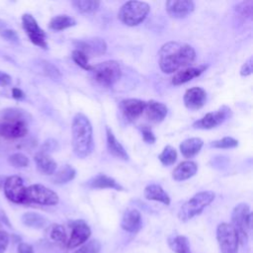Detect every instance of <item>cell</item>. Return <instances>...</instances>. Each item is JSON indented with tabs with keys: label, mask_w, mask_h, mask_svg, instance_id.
<instances>
[{
	"label": "cell",
	"mask_w": 253,
	"mask_h": 253,
	"mask_svg": "<svg viewBox=\"0 0 253 253\" xmlns=\"http://www.w3.org/2000/svg\"><path fill=\"white\" fill-rule=\"evenodd\" d=\"M158 56L160 69L169 74L194 62L196 51L190 44L168 42L160 47Z\"/></svg>",
	"instance_id": "1"
},
{
	"label": "cell",
	"mask_w": 253,
	"mask_h": 253,
	"mask_svg": "<svg viewBox=\"0 0 253 253\" xmlns=\"http://www.w3.org/2000/svg\"><path fill=\"white\" fill-rule=\"evenodd\" d=\"M71 131L74 153L82 159L88 157L94 149L93 129L89 119L81 113L76 114L72 121Z\"/></svg>",
	"instance_id": "2"
},
{
	"label": "cell",
	"mask_w": 253,
	"mask_h": 253,
	"mask_svg": "<svg viewBox=\"0 0 253 253\" xmlns=\"http://www.w3.org/2000/svg\"><path fill=\"white\" fill-rule=\"evenodd\" d=\"M28 130L27 121L19 111L10 110L0 119V135L7 139L24 137Z\"/></svg>",
	"instance_id": "3"
},
{
	"label": "cell",
	"mask_w": 253,
	"mask_h": 253,
	"mask_svg": "<svg viewBox=\"0 0 253 253\" xmlns=\"http://www.w3.org/2000/svg\"><path fill=\"white\" fill-rule=\"evenodd\" d=\"M214 193L211 191L197 193L180 208L178 211L179 219L182 221H188L194 216L200 214L205 208L214 200Z\"/></svg>",
	"instance_id": "4"
},
{
	"label": "cell",
	"mask_w": 253,
	"mask_h": 253,
	"mask_svg": "<svg viewBox=\"0 0 253 253\" xmlns=\"http://www.w3.org/2000/svg\"><path fill=\"white\" fill-rule=\"evenodd\" d=\"M149 10L150 7L146 2L127 1L121 7L118 18L123 24L134 27L144 21Z\"/></svg>",
	"instance_id": "5"
},
{
	"label": "cell",
	"mask_w": 253,
	"mask_h": 253,
	"mask_svg": "<svg viewBox=\"0 0 253 253\" xmlns=\"http://www.w3.org/2000/svg\"><path fill=\"white\" fill-rule=\"evenodd\" d=\"M91 72L95 81L106 87L113 86L119 81L122 75L121 66L116 60H107L92 65Z\"/></svg>",
	"instance_id": "6"
},
{
	"label": "cell",
	"mask_w": 253,
	"mask_h": 253,
	"mask_svg": "<svg viewBox=\"0 0 253 253\" xmlns=\"http://www.w3.org/2000/svg\"><path fill=\"white\" fill-rule=\"evenodd\" d=\"M252 214L247 204H238L231 213V224L236 229L239 237V244L242 245L248 240V233L251 228Z\"/></svg>",
	"instance_id": "7"
},
{
	"label": "cell",
	"mask_w": 253,
	"mask_h": 253,
	"mask_svg": "<svg viewBox=\"0 0 253 253\" xmlns=\"http://www.w3.org/2000/svg\"><path fill=\"white\" fill-rule=\"evenodd\" d=\"M216 240L221 253H237L239 237L231 223L222 222L216 228Z\"/></svg>",
	"instance_id": "8"
},
{
	"label": "cell",
	"mask_w": 253,
	"mask_h": 253,
	"mask_svg": "<svg viewBox=\"0 0 253 253\" xmlns=\"http://www.w3.org/2000/svg\"><path fill=\"white\" fill-rule=\"evenodd\" d=\"M59 198L55 192L41 184H34L26 188V203H34L43 206H54Z\"/></svg>",
	"instance_id": "9"
},
{
	"label": "cell",
	"mask_w": 253,
	"mask_h": 253,
	"mask_svg": "<svg viewBox=\"0 0 253 253\" xmlns=\"http://www.w3.org/2000/svg\"><path fill=\"white\" fill-rule=\"evenodd\" d=\"M22 25L27 36L34 44L42 48H47L46 35L44 31L40 28L38 22L31 14H24L22 16Z\"/></svg>",
	"instance_id": "10"
},
{
	"label": "cell",
	"mask_w": 253,
	"mask_h": 253,
	"mask_svg": "<svg viewBox=\"0 0 253 253\" xmlns=\"http://www.w3.org/2000/svg\"><path fill=\"white\" fill-rule=\"evenodd\" d=\"M230 116H231V110L226 106H222L218 110L205 115L202 119L195 122L193 124V126L195 128L211 129L221 125Z\"/></svg>",
	"instance_id": "11"
},
{
	"label": "cell",
	"mask_w": 253,
	"mask_h": 253,
	"mask_svg": "<svg viewBox=\"0 0 253 253\" xmlns=\"http://www.w3.org/2000/svg\"><path fill=\"white\" fill-rule=\"evenodd\" d=\"M4 193L7 199L16 204L26 203V187L19 176H10L4 184Z\"/></svg>",
	"instance_id": "12"
},
{
	"label": "cell",
	"mask_w": 253,
	"mask_h": 253,
	"mask_svg": "<svg viewBox=\"0 0 253 253\" xmlns=\"http://www.w3.org/2000/svg\"><path fill=\"white\" fill-rule=\"evenodd\" d=\"M91 235V229L84 220H75L71 223V233L67 239L66 247L73 249L84 244Z\"/></svg>",
	"instance_id": "13"
},
{
	"label": "cell",
	"mask_w": 253,
	"mask_h": 253,
	"mask_svg": "<svg viewBox=\"0 0 253 253\" xmlns=\"http://www.w3.org/2000/svg\"><path fill=\"white\" fill-rule=\"evenodd\" d=\"M76 49L82 51L84 54L89 56H99L105 53L107 49V44L105 41L101 38H89L85 40L78 41L75 42Z\"/></svg>",
	"instance_id": "14"
},
{
	"label": "cell",
	"mask_w": 253,
	"mask_h": 253,
	"mask_svg": "<svg viewBox=\"0 0 253 253\" xmlns=\"http://www.w3.org/2000/svg\"><path fill=\"white\" fill-rule=\"evenodd\" d=\"M165 7L170 17L181 19L194 11L195 3L191 0H170L165 3Z\"/></svg>",
	"instance_id": "15"
},
{
	"label": "cell",
	"mask_w": 253,
	"mask_h": 253,
	"mask_svg": "<svg viewBox=\"0 0 253 253\" xmlns=\"http://www.w3.org/2000/svg\"><path fill=\"white\" fill-rule=\"evenodd\" d=\"M207 101V93L201 87L188 89L184 94V104L189 110L201 109Z\"/></svg>",
	"instance_id": "16"
},
{
	"label": "cell",
	"mask_w": 253,
	"mask_h": 253,
	"mask_svg": "<svg viewBox=\"0 0 253 253\" xmlns=\"http://www.w3.org/2000/svg\"><path fill=\"white\" fill-rule=\"evenodd\" d=\"M145 103L139 99H126L121 102V109L128 121H135L144 112Z\"/></svg>",
	"instance_id": "17"
},
{
	"label": "cell",
	"mask_w": 253,
	"mask_h": 253,
	"mask_svg": "<svg viewBox=\"0 0 253 253\" xmlns=\"http://www.w3.org/2000/svg\"><path fill=\"white\" fill-rule=\"evenodd\" d=\"M167 112H168V109L166 105H164L163 103H160L154 100H150L145 103V108H144L145 116L152 123L157 124L162 122L165 119Z\"/></svg>",
	"instance_id": "18"
},
{
	"label": "cell",
	"mask_w": 253,
	"mask_h": 253,
	"mask_svg": "<svg viewBox=\"0 0 253 253\" xmlns=\"http://www.w3.org/2000/svg\"><path fill=\"white\" fill-rule=\"evenodd\" d=\"M121 226L127 232H136L141 227V214L136 209H128L125 211Z\"/></svg>",
	"instance_id": "19"
},
{
	"label": "cell",
	"mask_w": 253,
	"mask_h": 253,
	"mask_svg": "<svg viewBox=\"0 0 253 253\" xmlns=\"http://www.w3.org/2000/svg\"><path fill=\"white\" fill-rule=\"evenodd\" d=\"M206 68H207L206 65H199V66H191L185 69H181L173 76L172 84L178 86L188 81H191L192 79L200 76L206 70Z\"/></svg>",
	"instance_id": "20"
},
{
	"label": "cell",
	"mask_w": 253,
	"mask_h": 253,
	"mask_svg": "<svg viewBox=\"0 0 253 253\" xmlns=\"http://www.w3.org/2000/svg\"><path fill=\"white\" fill-rule=\"evenodd\" d=\"M106 135H107V148L109 152L115 157L123 160H128V155L121 144V142L116 138L113 130L107 126L106 127Z\"/></svg>",
	"instance_id": "21"
},
{
	"label": "cell",
	"mask_w": 253,
	"mask_h": 253,
	"mask_svg": "<svg viewBox=\"0 0 253 253\" xmlns=\"http://www.w3.org/2000/svg\"><path fill=\"white\" fill-rule=\"evenodd\" d=\"M35 162L38 170L44 175H52L56 170V162L49 156L48 153L39 151L35 155Z\"/></svg>",
	"instance_id": "22"
},
{
	"label": "cell",
	"mask_w": 253,
	"mask_h": 253,
	"mask_svg": "<svg viewBox=\"0 0 253 253\" xmlns=\"http://www.w3.org/2000/svg\"><path fill=\"white\" fill-rule=\"evenodd\" d=\"M198 170V165L194 161H183L176 166L172 172L175 181H184L193 177Z\"/></svg>",
	"instance_id": "23"
},
{
	"label": "cell",
	"mask_w": 253,
	"mask_h": 253,
	"mask_svg": "<svg viewBox=\"0 0 253 253\" xmlns=\"http://www.w3.org/2000/svg\"><path fill=\"white\" fill-rule=\"evenodd\" d=\"M87 186L96 189H115L117 191H122L123 187L112 177L105 174H98L87 182Z\"/></svg>",
	"instance_id": "24"
},
{
	"label": "cell",
	"mask_w": 253,
	"mask_h": 253,
	"mask_svg": "<svg viewBox=\"0 0 253 253\" xmlns=\"http://www.w3.org/2000/svg\"><path fill=\"white\" fill-rule=\"evenodd\" d=\"M144 197L149 201L160 202L166 206L170 204V198L168 194L163 190L160 185L149 184L144 189Z\"/></svg>",
	"instance_id": "25"
},
{
	"label": "cell",
	"mask_w": 253,
	"mask_h": 253,
	"mask_svg": "<svg viewBox=\"0 0 253 253\" xmlns=\"http://www.w3.org/2000/svg\"><path fill=\"white\" fill-rule=\"evenodd\" d=\"M204 145V141L200 137H191L185 139L180 144V151L186 158H191L197 155Z\"/></svg>",
	"instance_id": "26"
},
{
	"label": "cell",
	"mask_w": 253,
	"mask_h": 253,
	"mask_svg": "<svg viewBox=\"0 0 253 253\" xmlns=\"http://www.w3.org/2000/svg\"><path fill=\"white\" fill-rule=\"evenodd\" d=\"M168 245L175 253H192L189 240L184 235H175L168 239Z\"/></svg>",
	"instance_id": "27"
},
{
	"label": "cell",
	"mask_w": 253,
	"mask_h": 253,
	"mask_svg": "<svg viewBox=\"0 0 253 253\" xmlns=\"http://www.w3.org/2000/svg\"><path fill=\"white\" fill-rule=\"evenodd\" d=\"M47 235L48 238L60 246H66L67 243V236L65 229L60 224H51L47 228Z\"/></svg>",
	"instance_id": "28"
},
{
	"label": "cell",
	"mask_w": 253,
	"mask_h": 253,
	"mask_svg": "<svg viewBox=\"0 0 253 253\" xmlns=\"http://www.w3.org/2000/svg\"><path fill=\"white\" fill-rule=\"evenodd\" d=\"M75 24H76V21L73 18L69 17L68 15H57L51 18V20L49 21L48 27L49 29L54 31H62L67 28L73 27Z\"/></svg>",
	"instance_id": "29"
},
{
	"label": "cell",
	"mask_w": 253,
	"mask_h": 253,
	"mask_svg": "<svg viewBox=\"0 0 253 253\" xmlns=\"http://www.w3.org/2000/svg\"><path fill=\"white\" fill-rule=\"evenodd\" d=\"M75 175H76V171L72 166L64 165L54 174L52 181L54 184H65L73 180Z\"/></svg>",
	"instance_id": "30"
},
{
	"label": "cell",
	"mask_w": 253,
	"mask_h": 253,
	"mask_svg": "<svg viewBox=\"0 0 253 253\" xmlns=\"http://www.w3.org/2000/svg\"><path fill=\"white\" fill-rule=\"evenodd\" d=\"M74 8L83 14H89L97 11L100 7V1L96 0H74L71 2Z\"/></svg>",
	"instance_id": "31"
},
{
	"label": "cell",
	"mask_w": 253,
	"mask_h": 253,
	"mask_svg": "<svg viewBox=\"0 0 253 253\" xmlns=\"http://www.w3.org/2000/svg\"><path fill=\"white\" fill-rule=\"evenodd\" d=\"M22 220L26 225L35 228H42L46 224V219L37 212L24 213L22 216Z\"/></svg>",
	"instance_id": "32"
},
{
	"label": "cell",
	"mask_w": 253,
	"mask_h": 253,
	"mask_svg": "<svg viewBox=\"0 0 253 253\" xmlns=\"http://www.w3.org/2000/svg\"><path fill=\"white\" fill-rule=\"evenodd\" d=\"M158 159L165 166L172 165L177 160V151L171 145H167L163 148L162 152L158 155Z\"/></svg>",
	"instance_id": "33"
},
{
	"label": "cell",
	"mask_w": 253,
	"mask_h": 253,
	"mask_svg": "<svg viewBox=\"0 0 253 253\" xmlns=\"http://www.w3.org/2000/svg\"><path fill=\"white\" fill-rule=\"evenodd\" d=\"M71 57L73 59V61L80 66L81 68H83L86 71H91L92 69V65L89 64V58L87 57L86 54H84L82 51L78 50V49H74L71 53Z\"/></svg>",
	"instance_id": "34"
},
{
	"label": "cell",
	"mask_w": 253,
	"mask_h": 253,
	"mask_svg": "<svg viewBox=\"0 0 253 253\" xmlns=\"http://www.w3.org/2000/svg\"><path fill=\"white\" fill-rule=\"evenodd\" d=\"M252 7H253V2L252 1H243L239 3L235 11L238 15L239 18L246 20V19H251L252 17Z\"/></svg>",
	"instance_id": "35"
},
{
	"label": "cell",
	"mask_w": 253,
	"mask_h": 253,
	"mask_svg": "<svg viewBox=\"0 0 253 253\" xmlns=\"http://www.w3.org/2000/svg\"><path fill=\"white\" fill-rule=\"evenodd\" d=\"M100 250H101L100 241L97 239H92L82 244V246L79 247V249L75 250L74 253H99Z\"/></svg>",
	"instance_id": "36"
},
{
	"label": "cell",
	"mask_w": 253,
	"mask_h": 253,
	"mask_svg": "<svg viewBox=\"0 0 253 253\" xmlns=\"http://www.w3.org/2000/svg\"><path fill=\"white\" fill-rule=\"evenodd\" d=\"M211 147L214 148H222V149H228V148H234L238 145V141L230 136H225L221 139L214 140L210 144Z\"/></svg>",
	"instance_id": "37"
},
{
	"label": "cell",
	"mask_w": 253,
	"mask_h": 253,
	"mask_svg": "<svg viewBox=\"0 0 253 253\" xmlns=\"http://www.w3.org/2000/svg\"><path fill=\"white\" fill-rule=\"evenodd\" d=\"M8 161L13 167H16V168L27 167L29 165V162H30L29 158L25 154L20 153V152L10 155L9 158H8Z\"/></svg>",
	"instance_id": "38"
},
{
	"label": "cell",
	"mask_w": 253,
	"mask_h": 253,
	"mask_svg": "<svg viewBox=\"0 0 253 253\" xmlns=\"http://www.w3.org/2000/svg\"><path fill=\"white\" fill-rule=\"evenodd\" d=\"M140 130H141V134H142V138L143 140L148 143V144H153L156 140V137L153 133V131L151 130V128L148 126H140Z\"/></svg>",
	"instance_id": "39"
},
{
	"label": "cell",
	"mask_w": 253,
	"mask_h": 253,
	"mask_svg": "<svg viewBox=\"0 0 253 253\" xmlns=\"http://www.w3.org/2000/svg\"><path fill=\"white\" fill-rule=\"evenodd\" d=\"M9 244V235L6 231L0 229V253H4Z\"/></svg>",
	"instance_id": "40"
},
{
	"label": "cell",
	"mask_w": 253,
	"mask_h": 253,
	"mask_svg": "<svg viewBox=\"0 0 253 253\" xmlns=\"http://www.w3.org/2000/svg\"><path fill=\"white\" fill-rule=\"evenodd\" d=\"M252 73V57H249L241 66L240 68V75L241 76H248Z\"/></svg>",
	"instance_id": "41"
},
{
	"label": "cell",
	"mask_w": 253,
	"mask_h": 253,
	"mask_svg": "<svg viewBox=\"0 0 253 253\" xmlns=\"http://www.w3.org/2000/svg\"><path fill=\"white\" fill-rule=\"evenodd\" d=\"M1 34H2V37L5 38L8 41H11V42H17L18 41V36H17L16 32L13 31V30L5 29V30H3V32Z\"/></svg>",
	"instance_id": "42"
},
{
	"label": "cell",
	"mask_w": 253,
	"mask_h": 253,
	"mask_svg": "<svg viewBox=\"0 0 253 253\" xmlns=\"http://www.w3.org/2000/svg\"><path fill=\"white\" fill-rule=\"evenodd\" d=\"M56 146H57L56 141L49 139V140H46V141L44 142V144L42 145V149L41 151H43V152L47 153V151H52V150H54V149L56 148Z\"/></svg>",
	"instance_id": "43"
},
{
	"label": "cell",
	"mask_w": 253,
	"mask_h": 253,
	"mask_svg": "<svg viewBox=\"0 0 253 253\" xmlns=\"http://www.w3.org/2000/svg\"><path fill=\"white\" fill-rule=\"evenodd\" d=\"M11 82H12L11 76L3 71H0V86H3V87L8 86L11 84Z\"/></svg>",
	"instance_id": "44"
},
{
	"label": "cell",
	"mask_w": 253,
	"mask_h": 253,
	"mask_svg": "<svg viewBox=\"0 0 253 253\" xmlns=\"http://www.w3.org/2000/svg\"><path fill=\"white\" fill-rule=\"evenodd\" d=\"M18 253H34V249L28 243H20L18 247Z\"/></svg>",
	"instance_id": "45"
},
{
	"label": "cell",
	"mask_w": 253,
	"mask_h": 253,
	"mask_svg": "<svg viewBox=\"0 0 253 253\" xmlns=\"http://www.w3.org/2000/svg\"><path fill=\"white\" fill-rule=\"evenodd\" d=\"M12 96H13V98H15L17 100H21L25 97V94L21 89L15 87V88L12 89Z\"/></svg>",
	"instance_id": "46"
},
{
	"label": "cell",
	"mask_w": 253,
	"mask_h": 253,
	"mask_svg": "<svg viewBox=\"0 0 253 253\" xmlns=\"http://www.w3.org/2000/svg\"><path fill=\"white\" fill-rule=\"evenodd\" d=\"M4 24H5V23H3V22H2V21H0V32H1V33H2V32H3V31H2V30H1V28H2V27H3V26H4Z\"/></svg>",
	"instance_id": "47"
}]
</instances>
